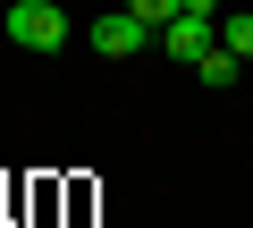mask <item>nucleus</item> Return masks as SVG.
<instances>
[{
  "label": "nucleus",
  "instance_id": "7ed1b4c3",
  "mask_svg": "<svg viewBox=\"0 0 253 228\" xmlns=\"http://www.w3.org/2000/svg\"><path fill=\"white\" fill-rule=\"evenodd\" d=\"M161 43H169V59H203V51L219 43V9H186V17H169Z\"/></svg>",
  "mask_w": 253,
  "mask_h": 228
},
{
  "label": "nucleus",
  "instance_id": "39448f33",
  "mask_svg": "<svg viewBox=\"0 0 253 228\" xmlns=\"http://www.w3.org/2000/svg\"><path fill=\"white\" fill-rule=\"evenodd\" d=\"M219 43H228V51L253 68V17H219Z\"/></svg>",
  "mask_w": 253,
  "mask_h": 228
},
{
  "label": "nucleus",
  "instance_id": "20e7f679",
  "mask_svg": "<svg viewBox=\"0 0 253 228\" xmlns=\"http://www.w3.org/2000/svg\"><path fill=\"white\" fill-rule=\"evenodd\" d=\"M194 68H203V85H236V68H245V59H236L228 43H211V51H203Z\"/></svg>",
  "mask_w": 253,
  "mask_h": 228
},
{
  "label": "nucleus",
  "instance_id": "0eeeda50",
  "mask_svg": "<svg viewBox=\"0 0 253 228\" xmlns=\"http://www.w3.org/2000/svg\"><path fill=\"white\" fill-rule=\"evenodd\" d=\"M245 76H253V68H245Z\"/></svg>",
  "mask_w": 253,
  "mask_h": 228
},
{
  "label": "nucleus",
  "instance_id": "f257e3e1",
  "mask_svg": "<svg viewBox=\"0 0 253 228\" xmlns=\"http://www.w3.org/2000/svg\"><path fill=\"white\" fill-rule=\"evenodd\" d=\"M0 26H9L17 51H59V43H68V9H59V0H9Z\"/></svg>",
  "mask_w": 253,
  "mask_h": 228
},
{
  "label": "nucleus",
  "instance_id": "f03ea898",
  "mask_svg": "<svg viewBox=\"0 0 253 228\" xmlns=\"http://www.w3.org/2000/svg\"><path fill=\"white\" fill-rule=\"evenodd\" d=\"M84 34H93V51H101V59H135L144 43H161L135 9H110V17H101V26H84Z\"/></svg>",
  "mask_w": 253,
  "mask_h": 228
},
{
  "label": "nucleus",
  "instance_id": "423d86ee",
  "mask_svg": "<svg viewBox=\"0 0 253 228\" xmlns=\"http://www.w3.org/2000/svg\"><path fill=\"white\" fill-rule=\"evenodd\" d=\"M126 9H135V17H144V26H152V34H161V26H169V17H186V0H126Z\"/></svg>",
  "mask_w": 253,
  "mask_h": 228
}]
</instances>
